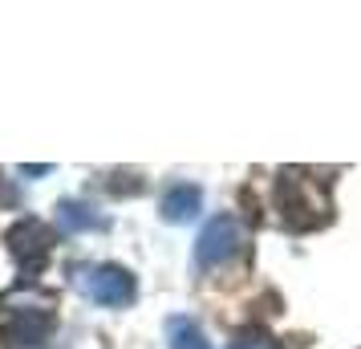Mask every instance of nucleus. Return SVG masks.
Wrapping results in <instances>:
<instances>
[{
	"instance_id": "nucleus-1",
	"label": "nucleus",
	"mask_w": 361,
	"mask_h": 349,
	"mask_svg": "<svg viewBox=\"0 0 361 349\" xmlns=\"http://www.w3.org/2000/svg\"><path fill=\"white\" fill-rule=\"evenodd\" d=\"M276 207L284 212V224L296 232H312L329 219V195L321 191L317 179L300 171H284L276 183Z\"/></svg>"
},
{
	"instance_id": "nucleus-2",
	"label": "nucleus",
	"mask_w": 361,
	"mask_h": 349,
	"mask_svg": "<svg viewBox=\"0 0 361 349\" xmlns=\"http://www.w3.org/2000/svg\"><path fill=\"white\" fill-rule=\"evenodd\" d=\"M240 244H244V228H240L231 216H215L195 240V264L199 268L228 264L231 256L240 252Z\"/></svg>"
},
{
	"instance_id": "nucleus-3",
	"label": "nucleus",
	"mask_w": 361,
	"mask_h": 349,
	"mask_svg": "<svg viewBox=\"0 0 361 349\" xmlns=\"http://www.w3.org/2000/svg\"><path fill=\"white\" fill-rule=\"evenodd\" d=\"M82 288L90 293V300H98L106 309H122V305H130L134 300V276L126 268L118 264H98L90 268L82 276Z\"/></svg>"
},
{
	"instance_id": "nucleus-4",
	"label": "nucleus",
	"mask_w": 361,
	"mask_h": 349,
	"mask_svg": "<svg viewBox=\"0 0 361 349\" xmlns=\"http://www.w3.org/2000/svg\"><path fill=\"white\" fill-rule=\"evenodd\" d=\"M49 244H53V232L41 219H20V224L8 228V248H13V256L20 260L25 272H37V268L45 264Z\"/></svg>"
},
{
	"instance_id": "nucleus-5",
	"label": "nucleus",
	"mask_w": 361,
	"mask_h": 349,
	"mask_svg": "<svg viewBox=\"0 0 361 349\" xmlns=\"http://www.w3.org/2000/svg\"><path fill=\"white\" fill-rule=\"evenodd\" d=\"M0 333H4V345H8V349H37V345H45V341H49L53 317L41 313V309H25V313L8 317Z\"/></svg>"
},
{
	"instance_id": "nucleus-6",
	"label": "nucleus",
	"mask_w": 361,
	"mask_h": 349,
	"mask_svg": "<svg viewBox=\"0 0 361 349\" xmlns=\"http://www.w3.org/2000/svg\"><path fill=\"white\" fill-rule=\"evenodd\" d=\"M199 203H203V195H199L195 183H171L163 191V203H159V212H163L166 224H183V219H191L199 212Z\"/></svg>"
},
{
	"instance_id": "nucleus-7",
	"label": "nucleus",
	"mask_w": 361,
	"mask_h": 349,
	"mask_svg": "<svg viewBox=\"0 0 361 349\" xmlns=\"http://www.w3.org/2000/svg\"><path fill=\"white\" fill-rule=\"evenodd\" d=\"M166 337H171V349H212V341L203 337L191 317H171L166 321Z\"/></svg>"
},
{
	"instance_id": "nucleus-8",
	"label": "nucleus",
	"mask_w": 361,
	"mask_h": 349,
	"mask_svg": "<svg viewBox=\"0 0 361 349\" xmlns=\"http://www.w3.org/2000/svg\"><path fill=\"white\" fill-rule=\"evenodd\" d=\"M57 219H61L66 232H90V228H102V216L94 212V207H85V203H61V207H57Z\"/></svg>"
},
{
	"instance_id": "nucleus-9",
	"label": "nucleus",
	"mask_w": 361,
	"mask_h": 349,
	"mask_svg": "<svg viewBox=\"0 0 361 349\" xmlns=\"http://www.w3.org/2000/svg\"><path fill=\"white\" fill-rule=\"evenodd\" d=\"M228 349H280V345H276V341H272L264 329H244Z\"/></svg>"
}]
</instances>
